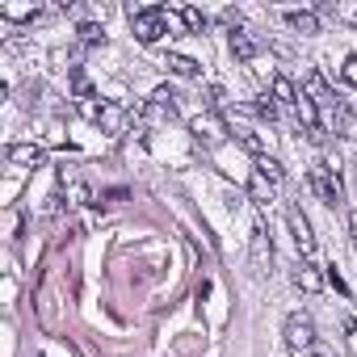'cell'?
Segmentation results:
<instances>
[{
  "label": "cell",
  "instance_id": "cell-22",
  "mask_svg": "<svg viewBox=\"0 0 357 357\" xmlns=\"http://www.w3.org/2000/svg\"><path fill=\"white\" fill-rule=\"evenodd\" d=\"M257 172H261V176H269V181H273V185L282 181V164H278L273 155H261V160H257Z\"/></svg>",
  "mask_w": 357,
  "mask_h": 357
},
{
  "label": "cell",
  "instance_id": "cell-25",
  "mask_svg": "<svg viewBox=\"0 0 357 357\" xmlns=\"http://www.w3.org/2000/svg\"><path fill=\"white\" fill-rule=\"evenodd\" d=\"M219 22H223V26H231V30H240V13H236V9H223V13H219Z\"/></svg>",
  "mask_w": 357,
  "mask_h": 357
},
{
  "label": "cell",
  "instance_id": "cell-10",
  "mask_svg": "<svg viewBox=\"0 0 357 357\" xmlns=\"http://www.w3.org/2000/svg\"><path fill=\"white\" fill-rule=\"evenodd\" d=\"M13 164H43L47 160V151L38 147V143H9V151H5Z\"/></svg>",
  "mask_w": 357,
  "mask_h": 357
},
{
  "label": "cell",
  "instance_id": "cell-11",
  "mask_svg": "<svg viewBox=\"0 0 357 357\" xmlns=\"http://www.w3.org/2000/svg\"><path fill=\"white\" fill-rule=\"evenodd\" d=\"M290 282H294L303 294H315V290H319V273H315V265H307V261H298V265H294Z\"/></svg>",
  "mask_w": 357,
  "mask_h": 357
},
{
  "label": "cell",
  "instance_id": "cell-5",
  "mask_svg": "<svg viewBox=\"0 0 357 357\" xmlns=\"http://www.w3.org/2000/svg\"><path fill=\"white\" fill-rule=\"evenodd\" d=\"M303 93H307V97H311V101H315L319 109H332V105L340 101V97H336V93L328 89V80H324L319 72H303Z\"/></svg>",
  "mask_w": 357,
  "mask_h": 357
},
{
  "label": "cell",
  "instance_id": "cell-1",
  "mask_svg": "<svg viewBox=\"0 0 357 357\" xmlns=\"http://www.w3.org/2000/svg\"><path fill=\"white\" fill-rule=\"evenodd\" d=\"M130 30H135V38H139L143 47L160 43V38L168 34V9H160V5H151V9H130Z\"/></svg>",
  "mask_w": 357,
  "mask_h": 357
},
{
  "label": "cell",
  "instance_id": "cell-18",
  "mask_svg": "<svg viewBox=\"0 0 357 357\" xmlns=\"http://www.w3.org/2000/svg\"><path fill=\"white\" fill-rule=\"evenodd\" d=\"M43 9L38 5H5V9H0V17H9V22H34Z\"/></svg>",
  "mask_w": 357,
  "mask_h": 357
},
{
  "label": "cell",
  "instance_id": "cell-17",
  "mask_svg": "<svg viewBox=\"0 0 357 357\" xmlns=\"http://www.w3.org/2000/svg\"><path fill=\"white\" fill-rule=\"evenodd\" d=\"M273 101H282V105H298V89H294L286 76H273Z\"/></svg>",
  "mask_w": 357,
  "mask_h": 357
},
{
  "label": "cell",
  "instance_id": "cell-20",
  "mask_svg": "<svg viewBox=\"0 0 357 357\" xmlns=\"http://www.w3.org/2000/svg\"><path fill=\"white\" fill-rule=\"evenodd\" d=\"M76 34H80V43H84V47H101V43H105V30H101V26H93V22H84Z\"/></svg>",
  "mask_w": 357,
  "mask_h": 357
},
{
  "label": "cell",
  "instance_id": "cell-13",
  "mask_svg": "<svg viewBox=\"0 0 357 357\" xmlns=\"http://www.w3.org/2000/svg\"><path fill=\"white\" fill-rule=\"evenodd\" d=\"M101 126H105L109 135H118V130L126 126V109L114 105V101H105V105H101Z\"/></svg>",
  "mask_w": 357,
  "mask_h": 357
},
{
  "label": "cell",
  "instance_id": "cell-24",
  "mask_svg": "<svg viewBox=\"0 0 357 357\" xmlns=\"http://www.w3.org/2000/svg\"><path fill=\"white\" fill-rule=\"evenodd\" d=\"M340 76H344V84H349V89H357V55H349V59H344V72H340Z\"/></svg>",
  "mask_w": 357,
  "mask_h": 357
},
{
  "label": "cell",
  "instance_id": "cell-21",
  "mask_svg": "<svg viewBox=\"0 0 357 357\" xmlns=\"http://www.w3.org/2000/svg\"><path fill=\"white\" fill-rule=\"evenodd\" d=\"M72 89H76L80 101H97V97H93V84H89V76H84L80 68H72Z\"/></svg>",
  "mask_w": 357,
  "mask_h": 357
},
{
  "label": "cell",
  "instance_id": "cell-26",
  "mask_svg": "<svg viewBox=\"0 0 357 357\" xmlns=\"http://www.w3.org/2000/svg\"><path fill=\"white\" fill-rule=\"evenodd\" d=\"M328 282L336 286V294H344V282H340V273H336V269H328Z\"/></svg>",
  "mask_w": 357,
  "mask_h": 357
},
{
  "label": "cell",
  "instance_id": "cell-3",
  "mask_svg": "<svg viewBox=\"0 0 357 357\" xmlns=\"http://www.w3.org/2000/svg\"><path fill=\"white\" fill-rule=\"evenodd\" d=\"M190 130H194V139H198L202 147H219V143L227 139V122H223L215 109H202L198 118H190Z\"/></svg>",
  "mask_w": 357,
  "mask_h": 357
},
{
  "label": "cell",
  "instance_id": "cell-15",
  "mask_svg": "<svg viewBox=\"0 0 357 357\" xmlns=\"http://www.w3.org/2000/svg\"><path fill=\"white\" fill-rule=\"evenodd\" d=\"M286 22H290V30H298V34H319V17H315V13H307V9L286 13Z\"/></svg>",
  "mask_w": 357,
  "mask_h": 357
},
{
  "label": "cell",
  "instance_id": "cell-8",
  "mask_svg": "<svg viewBox=\"0 0 357 357\" xmlns=\"http://www.w3.org/2000/svg\"><path fill=\"white\" fill-rule=\"evenodd\" d=\"M147 118H176V93L172 89H155L147 101Z\"/></svg>",
  "mask_w": 357,
  "mask_h": 357
},
{
  "label": "cell",
  "instance_id": "cell-9",
  "mask_svg": "<svg viewBox=\"0 0 357 357\" xmlns=\"http://www.w3.org/2000/svg\"><path fill=\"white\" fill-rule=\"evenodd\" d=\"M231 55H236L240 63H252V59L261 55V43H257L252 34H244V30H236V34H231Z\"/></svg>",
  "mask_w": 357,
  "mask_h": 357
},
{
  "label": "cell",
  "instance_id": "cell-12",
  "mask_svg": "<svg viewBox=\"0 0 357 357\" xmlns=\"http://www.w3.org/2000/svg\"><path fill=\"white\" fill-rule=\"evenodd\" d=\"M168 68H172L176 76H181V80H198V76H202V63H198V59H190V55H176V51L168 55Z\"/></svg>",
  "mask_w": 357,
  "mask_h": 357
},
{
  "label": "cell",
  "instance_id": "cell-27",
  "mask_svg": "<svg viewBox=\"0 0 357 357\" xmlns=\"http://www.w3.org/2000/svg\"><path fill=\"white\" fill-rule=\"evenodd\" d=\"M353 26H357V13H353Z\"/></svg>",
  "mask_w": 357,
  "mask_h": 357
},
{
  "label": "cell",
  "instance_id": "cell-6",
  "mask_svg": "<svg viewBox=\"0 0 357 357\" xmlns=\"http://www.w3.org/2000/svg\"><path fill=\"white\" fill-rule=\"evenodd\" d=\"M286 219H290V231H294V244H298V252L307 257V252H315V236H311V223H307V215L298 211V206H290L286 211Z\"/></svg>",
  "mask_w": 357,
  "mask_h": 357
},
{
  "label": "cell",
  "instance_id": "cell-16",
  "mask_svg": "<svg viewBox=\"0 0 357 357\" xmlns=\"http://www.w3.org/2000/svg\"><path fill=\"white\" fill-rule=\"evenodd\" d=\"M248 194H252V202H269L273 198V181H269V176H261V172H252V181H248Z\"/></svg>",
  "mask_w": 357,
  "mask_h": 357
},
{
  "label": "cell",
  "instance_id": "cell-19",
  "mask_svg": "<svg viewBox=\"0 0 357 357\" xmlns=\"http://www.w3.org/2000/svg\"><path fill=\"white\" fill-rule=\"evenodd\" d=\"M252 109H257V118H265V122H269V126H273V122H278V101H273V93H261V97H257V105H252Z\"/></svg>",
  "mask_w": 357,
  "mask_h": 357
},
{
  "label": "cell",
  "instance_id": "cell-7",
  "mask_svg": "<svg viewBox=\"0 0 357 357\" xmlns=\"http://www.w3.org/2000/svg\"><path fill=\"white\" fill-rule=\"evenodd\" d=\"M269 261H273V244H269V236H265V223H257V227H252V269L265 273Z\"/></svg>",
  "mask_w": 357,
  "mask_h": 357
},
{
  "label": "cell",
  "instance_id": "cell-23",
  "mask_svg": "<svg viewBox=\"0 0 357 357\" xmlns=\"http://www.w3.org/2000/svg\"><path fill=\"white\" fill-rule=\"evenodd\" d=\"M236 139H240V143H244V147H248L257 160L265 155V139H261V135H252V130H236Z\"/></svg>",
  "mask_w": 357,
  "mask_h": 357
},
{
  "label": "cell",
  "instance_id": "cell-2",
  "mask_svg": "<svg viewBox=\"0 0 357 357\" xmlns=\"http://www.w3.org/2000/svg\"><path fill=\"white\" fill-rule=\"evenodd\" d=\"M286 349L298 353V357L315 353V324H311V315H303V311L286 315Z\"/></svg>",
  "mask_w": 357,
  "mask_h": 357
},
{
  "label": "cell",
  "instance_id": "cell-4",
  "mask_svg": "<svg viewBox=\"0 0 357 357\" xmlns=\"http://www.w3.org/2000/svg\"><path fill=\"white\" fill-rule=\"evenodd\" d=\"M307 181H311V190L319 194V202H328V206H340V172H336L332 164H315Z\"/></svg>",
  "mask_w": 357,
  "mask_h": 357
},
{
  "label": "cell",
  "instance_id": "cell-14",
  "mask_svg": "<svg viewBox=\"0 0 357 357\" xmlns=\"http://www.w3.org/2000/svg\"><path fill=\"white\" fill-rule=\"evenodd\" d=\"M176 17L185 22V30H190V34H206V26H211V22H206V13H202V9H194V5L176 9Z\"/></svg>",
  "mask_w": 357,
  "mask_h": 357
}]
</instances>
